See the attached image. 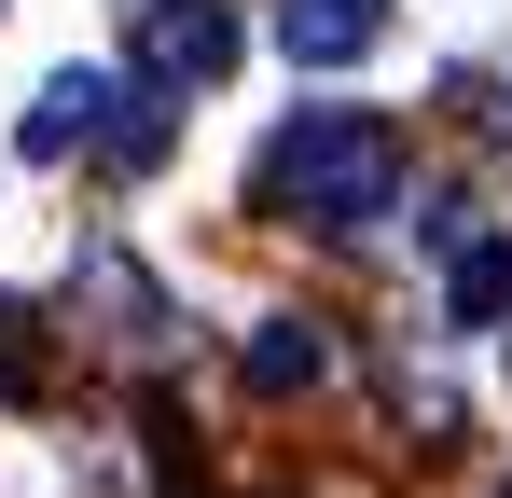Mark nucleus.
<instances>
[{
    "label": "nucleus",
    "mask_w": 512,
    "mask_h": 498,
    "mask_svg": "<svg viewBox=\"0 0 512 498\" xmlns=\"http://www.w3.org/2000/svg\"><path fill=\"white\" fill-rule=\"evenodd\" d=\"M402 166L416 139L388 125V111H291L277 139H263V208L277 222H305V236H374L388 208H402Z\"/></svg>",
    "instance_id": "obj_1"
},
{
    "label": "nucleus",
    "mask_w": 512,
    "mask_h": 498,
    "mask_svg": "<svg viewBox=\"0 0 512 498\" xmlns=\"http://www.w3.org/2000/svg\"><path fill=\"white\" fill-rule=\"evenodd\" d=\"M28 153H42V166H70V153L153 166V153H167V111H153L125 70H56V83H42V111H28Z\"/></svg>",
    "instance_id": "obj_2"
},
{
    "label": "nucleus",
    "mask_w": 512,
    "mask_h": 498,
    "mask_svg": "<svg viewBox=\"0 0 512 498\" xmlns=\"http://www.w3.org/2000/svg\"><path fill=\"white\" fill-rule=\"evenodd\" d=\"M125 42H139V97H153V111H167V97H208V83L236 70V14H222V0H139Z\"/></svg>",
    "instance_id": "obj_3"
},
{
    "label": "nucleus",
    "mask_w": 512,
    "mask_h": 498,
    "mask_svg": "<svg viewBox=\"0 0 512 498\" xmlns=\"http://www.w3.org/2000/svg\"><path fill=\"white\" fill-rule=\"evenodd\" d=\"M388 42V0H277V56L291 70H360Z\"/></svg>",
    "instance_id": "obj_4"
},
{
    "label": "nucleus",
    "mask_w": 512,
    "mask_h": 498,
    "mask_svg": "<svg viewBox=\"0 0 512 498\" xmlns=\"http://www.w3.org/2000/svg\"><path fill=\"white\" fill-rule=\"evenodd\" d=\"M319 374H333V332L319 319H263L250 332V388L263 402H291V388H319Z\"/></svg>",
    "instance_id": "obj_5"
},
{
    "label": "nucleus",
    "mask_w": 512,
    "mask_h": 498,
    "mask_svg": "<svg viewBox=\"0 0 512 498\" xmlns=\"http://www.w3.org/2000/svg\"><path fill=\"white\" fill-rule=\"evenodd\" d=\"M443 305L485 332V319H512V236H471L457 249V277H443Z\"/></svg>",
    "instance_id": "obj_6"
},
{
    "label": "nucleus",
    "mask_w": 512,
    "mask_h": 498,
    "mask_svg": "<svg viewBox=\"0 0 512 498\" xmlns=\"http://www.w3.org/2000/svg\"><path fill=\"white\" fill-rule=\"evenodd\" d=\"M28 332H42V319H28V305H0V388H14V402L42 388V346H28Z\"/></svg>",
    "instance_id": "obj_7"
},
{
    "label": "nucleus",
    "mask_w": 512,
    "mask_h": 498,
    "mask_svg": "<svg viewBox=\"0 0 512 498\" xmlns=\"http://www.w3.org/2000/svg\"><path fill=\"white\" fill-rule=\"evenodd\" d=\"M125 14H139V0H125Z\"/></svg>",
    "instance_id": "obj_8"
}]
</instances>
